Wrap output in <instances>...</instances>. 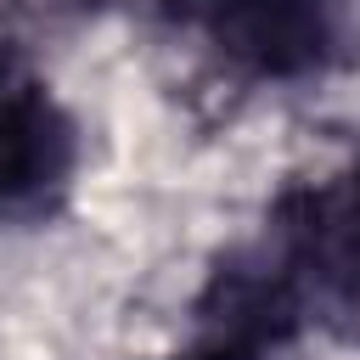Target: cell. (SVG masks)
<instances>
[{
	"mask_svg": "<svg viewBox=\"0 0 360 360\" xmlns=\"http://www.w3.org/2000/svg\"><path fill=\"white\" fill-rule=\"evenodd\" d=\"M73 118L34 84L0 96V214L45 208L73 174Z\"/></svg>",
	"mask_w": 360,
	"mask_h": 360,
	"instance_id": "obj_2",
	"label": "cell"
},
{
	"mask_svg": "<svg viewBox=\"0 0 360 360\" xmlns=\"http://www.w3.org/2000/svg\"><path fill=\"white\" fill-rule=\"evenodd\" d=\"M0 96H11V45L0 34Z\"/></svg>",
	"mask_w": 360,
	"mask_h": 360,
	"instance_id": "obj_6",
	"label": "cell"
},
{
	"mask_svg": "<svg viewBox=\"0 0 360 360\" xmlns=\"http://www.w3.org/2000/svg\"><path fill=\"white\" fill-rule=\"evenodd\" d=\"M298 236L315 253H326V259H338L343 270L360 276V174L349 180V191L338 202H315L309 208V225H298Z\"/></svg>",
	"mask_w": 360,
	"mask_h": 360,
	"instance_id": "obj_4",
	"label": "cell"
},
{
	"mask_svg": "<svg viewBox=\"0 0 360 360\" xmlns=\"http://www.w3.org/2000/svg\"><path fill=\"white\" fill-rule=\"evenodd\" d=\"M90 6H101V11H124V17H169V11H180L186 0H90Z\"/></svg>",
	"mask_w": 360,
	"mask_h": 360,
	"instance_id": "obj_5",
	"label": "cell"
},
{
	"mask_svg": "<svg viewBox=\"0 0 360 360\" xmlns=\"http://www.w3.org/2000/svg\"><path fill=\"white\" fill-rule=\"evenodd\" d=\"M197 315H202L197 321L202 326V343H197L202 360H259L264 349L292 338L298 298H292L287 276H276L264 264H225L208 281Z\"/></svg>",
	"mask_w": 360,
	"mask_h": 360,
	"instance_id": "obj_3",
	"label": "cell"
},
{
	"mask_svg": "<svg viewBox=\"0 0 360 360\" xmlns=\"http://www.w3.org/2000/svg\"><path fill=\"white\" fill-rule=\"evenodd\" d=\"M208 39L264 79H298L326 62L332 22L321 0H191Z\"/></svg>",
	"mask_w": 360,
	"mask_h": 360,
	"instance_id": "obj_1",
	"label": "cell"
},
{
	"mask_svg": "<svg viewBox=\"0 0 360 360\" xmlns=\"http://www.w3.org/2000/svg\"><path fill=\"white\" fill-rule=\"evenodd\" d=\"M174 360H202V354H174Z\"/></svg>",
	"mask_w": 360,
	"mask_h": 360,
	"instance_id": "obj_7",
	"label": "cell"
}]
</instances>
